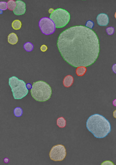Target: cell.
I'll use <instances>...</instances> for the list:
<instances>
[{
	"label": "cell",
	"instance_id": "obj_20",
	"mask_svg": "<svg viewBox=\"0 0 116 165\" xmlns=\"http://www.w3.org/2000/svg\"><path fill=\"white\" fill-rule=\"evenodd\" d=\"M93 25H94V24L92 22V21L91 20H88L86 23V27H87V28H89V29H91L93 28Z\"/></svg>",
	"mask_w": 116,
	"mask_h": 165
},
{
	"label": "cell",
	"instance_id": "obj_21",
	"mask_svg": "<svg viewBox=\"0 0 116 165\" xmlns=\"http://www.w3.org/2000/svg\"><path fill=\"white\" fill-rule=\"evenodd\" d=\"M48 47L46 45H42L40 47V50L42 52H45L47 50Z\"/></svg>",
	"mask_w": 116,
	"mask_h": 165
},
{
	"label": "cell",
	"instance_id": "obj_22",
	"mask_svg": "<svg viewBox=\"0 0 116 165\" xmlns=\"http://www.w3.org/2000/svg\"><path fill=\"white\" fill-rule=\"evenodd\" d=\"M112 70L114 73L116 74V64H113L112 67Z\"/></svg>",
	"mask_w": 116,
	"mask_h": 165
},
{
	"label": "cell",
	"instance_id": "obj_9",
	"mask_svg": "<svg viewBox=\"0 0 116 165\" xmlns=\"http://www.w3.org/2000/svg\"><path fill=\"white\" fill-rule=\"evenodd\" d=\"M97 21L100 26H106L109 23V19L108 15L104 13H101L97 17Z\"/></svg>",
	"mask_w": 116,
	"mask_h": 165
},
{
	"label": "cell",
	"instance_id": "obj_18",
	"mask_svg": "<svg viewBox=\"0 0 116 165\" xmlns=\"http://www.w3.org/2000/svg\"><path fill=\"white\" fill-rule=\"evenodd\" d=\"M0 9L1 10H6L8 9L7 3L5 1L0 2Z\"/></svg>",
	"mask_w": 116,
	"mask_h": 165
},
{
	"label": "cell",
	"instance_id": "obj_13",
	"mask_svg": "<svg viewBox=\"0 0 116 165\" xmlns=\"http://www.w3.org/2000/svg\"><path fill=\"white\" fill-rule=\"evenodd\" d=\"M8 9L10 11H14L16 7V2L14 0H10L7 2Z\"/></svg>",
	"mask_w": 116,
	"mask_h": 165
},
{
	"label": "cell",
	"instance_id": "obj_7",
	"mask_svg": "<svg viewBox=\"0 0 116 165\" xmlns=\"http://www.w3.org/2000/svg\"><path fill=\"white\" fill-rule=\"evenodd\" d=\"M39 27L44 34L50 35L53 33L56 30V26L53 21L47 17H43L39 21Z\"/></svg>",
	"mask_w": 116,
	"mask_h": 165
},
{
	"label": "cell",
	"instance_id": "obj_19",
	"mask_svg": "<svg viewBox=\"0 0 116 165\" xmlns=\"http://www.w3.org/2000/svg\"><path fill=\"white\" fill-rule=\"evenodd\" d=\"M107 33L109 35H113L114 33V28L113 27H109L106 29Z\"/></svg>",
	"mask_w": 116,
	"mask_h": 165
},
{
	"label": "cell",
	"instance_id": "obj_15",
	"mask_svg": "<svg viewBox=\"0 0 116 165\" xmlns=\"http://www.w3.org/2000/svg\"><path fill=\"white\" fill-rule=\"evenodd\" d=\"M21 25L22 24L21 21L18 20H14L12 23V27L15 30H20L21 28Z\"/></svg>",
	"mask_w": 116,
	"mask_h": 165
},
{
	"label": "cell",
	"instance_id": "obj_4",
	"mask_svg": "<svg viewBox=\"0 0 116 165\" xmlns=\"http://www.w3.org/2000/svg\"><path fill=\"white\" fill-rule=\"evenodd\" d=\"M9 85L15 100L22 99L28 93V89L26 83L16 76H12L9 79Z\"/></svg>",
	"mask_w": 116,
	"mask_h": 165
},
{
	"label": "cell",
	"instance_id": "obj_11",
	"mask_svg": "<svg viewBox=\"0 0 116 165\" xmlns=\"http://www.w3.org/2000/svg\"><path fill=\"white\" fill-rule=\"evenodd\" d=\"M18 41V38L16 34L14 33H11L8 36V42L10 44H16Z\"/></svg>",
	"mask_w": 116,
	"mask_h": 165
},
{
	"label": "cell",
	"instance_id": "obj_1",
	"mask_svg": "<svg viewBox=\"0 0 116 165\" xmlns=\"http://www.w3.org/2000/svg\"><path fill=\"white\" fill-rule=\"evenodd\" d=\"M57 44L64 60L74 67L90 66L96 60L100 52L96 34L82 26L71 27L63 31Z\"/></svg>",
	"mask_w": 116,
	"mask_h": 165
},
{
	"label": "cell",
	"instance_id": "obj_25",
	"mask_svg": "<svg viewBox=\"0 0 116 165\" xmlns=\"http://www.w3.org/2000/svg\"><path fill=\"white\" fill-rule=\"evenodd\" d=\"M113 117H115V119H116V110H115V111H114Z\"/></svg>",
	"mask_w": 116,
	"mask_h": 165
},
{
	"label": "cell",
	"instance_id": "obj_26",
	"mask_svg": "<svg viewBox=\"0 0 116 165\" xmlns=\"http://www.w3.org/2000/svg\"><path fill=\"white\" fill-rule=\"evenodd\" d=\"M115 18H116V13H115Z\"/></svg>",
	"mask_w": 116,
	"mask_h": 165
},
{
	"label": "cell",
	"instance_id": "obj_10",
	"mask_svg": "<svg viewBox=\"0 0 116 165\" xmlns=\"http://www.w3.org/2000/svg\"><path fill=\"white\" fill-rule=\"evenodd\" d=\"M73 82V77L70 75L65 76L63 80V85L66 87H69L71 86Z\"/></svg>",
	"mask_w": 116,
	"mask_h": 165
},
{
	"label": "cell",
	"instance_id": "obj_6",
	"mask_svg": "<svg viewBox=\"0 0 116 165\" xmlns=\"http://www.w3.org/2000/svg\"><path fill=\"white\" fill-rule=\"evenodd\" d=\"M49 155L51 160L55 162L62 161L66 156V150L64 146L58 144L52 147Z\"/></svg>",
	"mask_w": 116,
	"mask_h": 165
},
{
	"label": "cell",
	"instance_id": "obj_5",
	"mask_svg": "<svg viewBox=\"0 0 116 165\" xmlns=\"http://www.w3.org/2000/svg\"><path fill=\"white\" fill-rule=\"evenodd\" d=\"M50 19L54 23L56 28H63L66 26L70 19V13L66 10L58 8L50 15Z\"/></svg>",
	"mask_w": 116,
	"mask_h": 165
},
{
	"label": "cell",
	"instance_id": "obj_3",
	"mask_svg": "<svg viewBox=\"0 0 116 165\" xmlns=\"http://www.w3.org/2000/svg\"><path fill=\"white\" fill-rule=\"evenodd\" d=\"M31 93L34 99L39 102H45L49 100L52 94V89L50 85L43 81L33 83Z\"/></svg>",
	"mask_w": 116,
	"mask_h": 165
},
{
	"label": "cell",
	"instance_id": "obj_23",
	"mask_svg": "<svg viewBox=\"0 0 116 165\" xmlns=\"http://www.w3.org/2000/svg\"><path fill=\"white\" fill-rule=\"evenodd\" d=\"M54 11V10L53 8H50V10H49V13H50V14H51Z\"/></svg>",
	"mask_w": 116,
	"mask_h": 165
},
{
	"label": "cell",
	"instance_id": "obj_12",
	"mask_svg": "<svg viewBox=\"0 0 116 165\" xmlns=\"http://www.w3.org/2000/svg\"><path fill=\"white\" fill-rule=\"evenodd\" d=\"M57 125L59 128H64L66 125V121L64 117H60L57 119Z\"/></svg>",
	"mask_w": 116,
	"mask_h": 165
},
{
	"label": "cell",
	"instance_id": "obj_14",
	"mask_svg": "<svg viewBox=\"0 0 116 165\" xmlns=\"http://www.w3.org/2000/svg\"><path fill=\"white\" fill-rule=\"evenodd\" d=\"M87 69L85 67H79L76 70V74L78 76H82L86 73Z\"/></svg>",
	"mask_w": 116,
	"mask_h": 165
},
{
	"label": "cell",
	"instance_id": "obj_16",
	"mask_svg": "<svg viewBox=\"0 0 116 165\" xmlns=\"http://www.w3.org/2000/svg\"><path fill=\"white\" fill-rule=\"evenodd\" d=\"M24 48L27 52H30L33 49V45L30 42H27L24 44Z\"/></svg>",
	"mask_w": 116,
	"mask_h": 165
},
{
	"label": "cell",
	"instance_id": "obj_17",
	"mask_svg": "<svg viewBox=\"0 0 116 165\" xmlns=\"http://www.w3.org/2000/svg\"><path fill=\"white\" fill-rule=\"evenodd\" d=\"M14 113L15 116L17 117H20L22 116L23 114V110L20 107H18L15 108L14 110Z\"/></svg>",
	"mask_w": 116,
	"mask_h": 165
},
{
	"label": "cell",
	"instance_id": "obj_2",
	"mask_svg": "<svg viewBox=\"0 0 116 165\" xmlns=\"http://www.w3.org/2000/svg\"><path fill=\"white\" fill-rule=\"evenodd\" d=\"M87 130L97 138H103L111 131V126L108 120L99 114L90 116L87 121Z\"/></svg>",
	"mask_w": 116,
	"mask_h": 165
},
{
	"label": "cell",
	"instance_id": "obj_24",
	"mask_svg": "<svg viewBox=\"0 0 116 165\" xmlns=\"http://www.w3.org/2000/svg\"><path fill=\"white\" fill-rule=\"evenodd\" d=\"M113 104L114 106H116V99H115V100H113Z\"/></svg>",
	"mask_w": 116,
	"mask_h": 165
},
{
	"label": "cell",
	"instance_id": "obj_8",
	"mask_svg": "<svg viewBox=\"0 0 116 165\" xmlns=\"http://www.w3.org/2000/svg\"><path fill=\"white\" fill-rule=\"evenodd\" d=\"M17 6L13 12L14 14L16 15H23L26 11V4L23 1L18 0L16 1Z\"/></svg>",
	"mask_w": 116,
	"mask_h": 165
}]
</instances>
